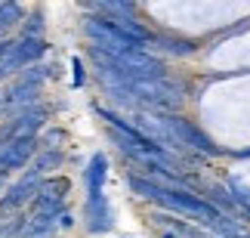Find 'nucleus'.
Wrapping results in <instances>:
<instances>
[{
  "label": "nucleus",
  "mask_w": 250,
  "mask_h": 238,
  "mask_svg": "<svg viewBox=\"0 0 250 238\" xmlns=\"http://www.w3.org/2000/svg\"><path fill=\"white\" fill-rule=\"evenodd\" d=\"M0 111H3V96H0Z\"/></svg>",
  "instance_id": "f8f14e48"
},
{
  "label": "nucleus",
  "mask_w": 250,
  "mask_h": 238,
  "mask_svg": "<svg viewBox=\"0 0 250 238\" xmlns=\"http://www.w3.org/2000/svg\"><path fill=\"white\" fill-rule=\"evenodd\" d=\"M41 183H43V173L37 167H31L28 173L19 179L16 186H9V192L3 195V201H0V207L3 211H16V207H22L25 201H31V198L37 195V189H41Z\"/></svg>",
  "instance_id": "20e7f679"
},
{
  "label": "nucleus",
  "mask_w": 250,
  "mask_h": 238,
  "mask_svg": "<svg viewBox=\"0 0 250 238\" xmlns=\"http://www.w3.org/2000/svg\"><path fill=\"white\" fill-rule=\"evenodd\" d=\"M105 176H108V161L105 155H93L83 170V186H86V229L93 235L111 229V211L105 201Z\"/></svg>",
  "instance_id": "f03ea898"
},
{
  "label": "nucleus",
  "mask_w": 250,
  "mask_h": 238,
  "mask_svg": "<svg viewBox=\"0 0 250 238\" xmlns=\"http://www.w3.org/2000/svg\"><path fill=\"white\" fill-rule=\"evenodd\" d=\"M37 151V139L28 136V139H6L0 146V176H6L9 170L22 167L28 158Z\"/></svg>",
  "instance_id": "39448f33"
},
{
  "label": "nucleus",
  "mask_w": 250,
  "mask_h": 238,
  "mask_svg": "<svg viewBox=\"0 0 250 238\" xmlns=\"http://www.w3.org/2000/svg\"><path fill=\"white\" fill-rule=\"evenodd\" d=\"M229 186H232V198H235L238 211H247L250 214V186L241 183V179H229Z\"/></svg>",
  "instance_id": "0eeeda50"
},
{
  "label": "nucleus",
  "mask_w": 250,
  "mask_h": 238,
  "mask_svg": "<svg viewBox=\"0 0 250 238\" xmlns=\"http://www.w3.org/2000/svg\"><path fill=\"white\" fill-rule=\"evenodd\" d=\"M127 186L139 198H148V201H155L158 207H164V211L191 216V220H198L201 226H210L223 216V211H219L213 201H207V198H201L195 192H186V189H179V186H164V183L139 179V176H127Z\"/></svg>",
  "instance_id": "f257e3e1"
},
{
  "label": "nucleus",
  "mask_w": 250,
  "mask_h": 238,
  "mask_svg": "<svg viewBox=\"0 0 250 238\" xmlns=\"http://www.w3.org/2000/svg\"><path fill=\"white\" fill-rule=\"evenodd\" d=\"M151 43L167 46V50L176 53V56H191V53H195V41H179V37H170V34H161V37L151 34Z\"/></svg>",
  "instance_id": "423d86ee"
},
{
  "label": "nucleus",
  "mask_w": 250,
  "mask_h": 238,
  "mask_svg": "<svg viewBox=\"0 0 250 238\" xmlns=\"http://www.w3.org/2000/svg\"><path fill=\"white\" fill-rule=\"evenodd\" d=\"M41 31H43V16H41V13H34L31 19H28L25 34H22V37H41Z\"/></svg>",
  "instance_id": "1a4fd4ad"
},
{
  "label": "nucleus",
  "mask_w": 250,
  "mask_h": 238,
  "mask_svg": "<svg viewBox=\"0 0 250 238\" xmlns=\"http://www.w3.org/2000/svg\"><path fill=\"white\" fill-rule=\"evenodd\" d=\"M158 118V124L170 133V142L173 146H186V149H198L204 155H219V146L210 136H204L191 121L179 118V115H170V111H151Z\"/></svg>",
  "instance_id": "7ed1b4c3"
},
{
  "label": "nucleus",
  "mask_w": 250,
  "mask_h": 238,
  "mask_svg": "<svg viewBox=\"0 0 250 238\" xmlns=\"http://www.w3.org/2000/svg\"><path fill=\"white\" fill-rule=\"evenodd\" d=\"M59 164H62V151H59V149H43L34 167L41 170V173H50V170H53V167H59Z\"/></svg>",
  "instance_id": "6e6552de"
},
{
  "label": "nucleus",
  "mask_w": 250,
  "mask_h": 238,
  "mask_svg": "<svg viewBox=\"0 0 250 238\" xmlns=\"http://www.w3.org/2000/svg\"><path fill=\"white\" fill-rule=\"evenodd\" d=\"M241 158H250V149H247V151H241Z\"/></svg>",
  "instance_id": "9b49d317"
},
{
  "label": "nucleus",
  "mask_w": 250,
  "mask_h": 238,
  "mask_svg": "<svg viewBox=\"0 0 250 238\" xmlns=\"http://www.w3.org/2000/svg\"><path fill=\"white\" fill-rule=\"evenodd\" d=\"M71 68H74V84H78V87H81V84L86 81V78H83V65H81L78 59H74V62H71Z\"/></svg>",
  "instance_id": "9d476101"
}]
</instances>
